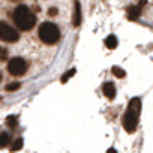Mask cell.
Listing matches in <instances>:
<instances>
[{
	"mask_svg": "<svg viewBox=\"0 0 153 153\" xmlns=\"http://www.w3.org/2000/svg\"><path fill=\"white\" fill-rule=\"evenodd\" d=\"M13 22L17 24L19 30H31L37 22V17L30 11V7L24 4H19L13 9Z\"/></svg>",
	"mask_w": 153,
	"mask_h": 153,
	"instance_id": "cell-1",
	"label": "cell"
},
{
	"mask_svg": "<svg viewBox=\"0 0 153 153\" xmlns=\"http://www.w3.org/2000/svg\"><path fill=\"white\" fill-rule=\"evenodd\" d=\"M61 37V31L56 24L52 22H42L39 26V39L45 42V45H56Z\"/></svg>",
	"mask_w": 153,
	"mask_h": 153,
	"instance_id": "cell-2",
	"label": "cell"
},
{
	"mask_svg": "<svg viewBox=\"0 0 153 153\" xmlns=\"http://www.w3.org/2000/svg\"><path fill=\"white\" fill-rule=\"evenodd\" d=\"M28 70V61L22 57H13L7 61V72L11 76H22Z\"/></svg>",
	"mask_w": 153,
	"mask_h": 153,
	"instance_id": "cell-3",
	"label": "cell"
},
{
	"mask_svg": "<svg viewBox=\"0 0 153 153\" xmlns=\"http://www.w3.org/2000/svg\"><path fill=\"white\" fill-rule=\"evenodd\" d=\"M0 41H4V42H17L19 41V28L9 26L7 22H0Z\"/></svg>",
	"mask_w": 153,
	"mask_h": 153,
	"instance_id": "cell-4",
	"label": "cell"
},
{
	"mask_svg": "<svg viewBox=\"0 0 153 153\" xmlns=\"http://www.w3.org/2000/svg\"><path fill=\"white\" fill-rule=\"evenodd\" d=\"M138 114L140 113L131 111V109H127V111H126V114L122 118V126H124V129L127 131V133H135V129L138 126Z\"/></svg>",
	"mask_w": 153,
	"mask_h": 153,
	"instance_id": "cell-5",
	"label": "cell"
},
{
	"mask_svg": "<svg viewBox=\"0 0 153 153\" xmlns=\"http://www.w3.org/2000/svg\"><path fill=\"white\" fill-rule=\"evenodd\" d=\"M72 24H74V28H79V24H81V6H79L78 0L74 2V17H72Z\"/></svg>",
	"mask_w": 153,
	"mask_h": 153,
	"instance_id": "cell-6",
	"label": "cell"
},
{
	"mask_svg": "<svg viewBox=\"0 0 153 153\" xmlns=\"http://www.w3.org/2000/svg\"><path fill=\"white\" fill-rule=\"evenodd\" d=\"M103 96L109 98V100H114V96H116V89H114V85L113 83H103Z\"/></svg>",
	"mask_w": 153,
	"mask_h": 153,
	"instance_id": "cell-7",
	"label": "cell"
},
{
	"mask_svg": "<svg viewBox=\"0 0 153 153\" xmlns=\"http://www.w3.org/2000/svg\"><path fill=\"white\" fill-rule=\"evenodd\" d=\"M127 17H129L131 20H137V19L140 17V7H138V6H129V7H127Z\"/></svg>",
	"mask_w": 153,
	"mask_h": 153,
	"instance_id": "cell-8",
	"label": "cell"
},
{
	"mask_svg": "<svg viewBox=\"0 0 153 153\" xmlns=\"http://www.w3.org/2000/svg\"><path fill=\"white\" fill-rule=\"evenodd\" d=\"M127 109H131V111H137V113H140V109H142V100H140V98H133V100L129 102Z\"/></svg>",
	"mask_w": 153,
	"mask_h": 153,
	"instance_id": "cell-9",
	"label": "cell"
},
{
	"mask_svg": "<svg viewBox=\"0 0 153 153\" xmlns=\"http://www.w3.org/2000/svg\"><path fill=\"white\" fill-rule=\"evenodd\" d=\"M105 46H107V48H111V50H114V48L118 46V39H116L114 35H109V37L105 39Z\"/></svg>",
	"mask_w": 153,
	"mask_h": 153,
	"instance_id": "cell-10",
	"label": "cell"
},
{
	"mask_svg": "<svg viewBox=\"0 0 153 153\" xmlns=\"http://www.w3.org/2000/svg\"><path fill=\"white\" fill-rule=\"evenodd\" d=\"M9 142H11V137H9V133H0V148H6Z\"/></svg>",
	"mask_w": 153,
	"mask_h": 153,
	"instance_id": "cell-11",
	"label": "cell"
},
{
	"mask_svg": "<svg viewBox=\"0 0 153 153\" xmlns=\"http://www.w3.org/2000/svg\"><path fill=\"white\" fill-rule=\"evenodd\" d=\"M19 89H20V83H19V81L6 85V91H7V92H15V91H19Z\"/></svg>",
	"mask_w": 153,
	"mask_h": 153,
	"instance_id": "cell-12",
	"label": "cell"
},
{
	"mask_svg": "<svg viewBox=\"0 0 153 153\" xmlns=\"http://www.w3.org/2000/svg\"><path fill=\"white\" fill-rule=\"evenodd\" d=\"M22 144H24L22 138H17L13 144H11V151H19V149H22Z\"/></svg>",
	"mask_w": 153,
	"mask_h": 153,
	"instance_id": "cell-13",
	"label": "cell"
},
{
	"mask_svg": "<svg viewBox=\"0 0 153 153\" xmlns=\"http://www.w3.org/2000/svg\"><path fill=\"white\" fill-rule=\"evenodd\" d=\"M113 74L116 76V78H126V70L120 68V67H113Z\"/></svg>",
	"mask_w": 153,
	"mask_h": 153,
	"instance_id": "cell-14",
	"label": "cell"
},
{
	"mask_svg": "<svg viewBox=\"0 0 153 153\" xmlns=\"http://www.w3.org/2000/svg\"><path fill=\"white\" fill-rule=\"evenodd\" d=\"M74 74H76V70H74V68H70L68 72H65V74H63V78H61V83H65V81H68V79L72 78V76H74Z\"/></svg>",
	"mask_w": 153,
	"mask_h": 153,
	"instance_id": "cell-15",
	"label": "cell"
},
{
	"mask_svg": "<svg viewBox=\"0 0 153 153\" xmlns=\"http://www.w3.org/2000/svg\"><path fill=\"white\" fill-rule=\"evenodd\" d=\"M7 126L15 129V127H17V118H15V116H9V118H7Z\"/></svg>",
	"mask_w": 153,
	"mask_h": 153,
	"instance_id": "cell-16",
	"label": "cell"
},
{
	"mask_svg": "<svg viewBox=\"0 0 153 153\" xmlns=\"http://www.w3.org/2000/svg\"><path fill=\"white\" fill-rule=\"evenodd\" d=\"M6 56H7V52H6V48H0V57H2V59H6Z\"/></svg>",
	"mask_w": 153,
	"mask_h": 153,
	"instance_id": "cell-17",
	"label": "cell"
},
{
	"mask_svg": "<svg viewBox=\"0 0 153 153\" xmlns=\"http://www.w3.org/2000/svg\"><path fill=\"white\" fill-rule=\"evenodd\" d=\"M48 13H50V15H56V13H57V9H56V7H52V9H48Z\"/></svg>",
	"mask_w": 153,
	"mask_h": 153,
	"instance_id": "cell-18",
	"label": "cell"
},
{
	"mask_svg": "<svg viewBox=\"0 0 153 153\" xmlns=\"http://www.w3.org/2000/svg\"><path fill=\"white\" fill-rule=\"evenodd\" d=\"M0 81H2V74H0Z\"/></svg>",
	"mask_w": 153,
	"mask_h": 153,
	"instance_id": "cell-19",
	"label": "cell"
}]
</instances>
